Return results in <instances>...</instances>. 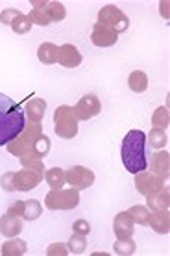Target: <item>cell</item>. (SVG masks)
<instances>
[{
    "instance_id": "30bf717a",
    "label": "cell",
    "mask_w": 170,
    "mask_h": 256,
    "mask_svg": "<svg viewBox=\"0 0 170 256\" xmlns=\"http://www.w3.org/2000/svg\"><path fill=\"white\" fill-rule=\"evenodd\" d=\"M163 182L165 180L161 176L154 173H137L135 174V188H137L139 193L143 195H150V193H156L159 190H163Z\"/></svg>"
},
{
    "instance_id": "52a82bcc",
    "label": "cell",
    "mask_w": 170,
    "mask_h": 256,
    "mask_svg": "<svg viewBox=\"0 0 170 256\" xmlns=\"http://www.w3.org/2000/svg\"><path fill=\"white\" fill-rule=\"evenodd\" d=\"M98 22L106 24L109 28H113L117 34L126 32L130 28V19L126 17V13L120 12L117 6H104L102 10H98Z\"/></svg>"
},
{
    "instance_id": "277c9868",
    "label": "cell",
    "mask_w": 170,
    "mask_h": 256,
    "mask_svg": "<svg viewBox=\"0 0 170 256\" xmlns=\"http://www.w3.org/2000/svg\"><path fill=\"white\" fill-rule=\"evenodd\" d=\"M41 134H43L41 122L30 121L24 126V130H22L15 140L9 141V143L6 145L7 152L13 154V156H19V158H22V156H26V154H30L33 143H35V140H37Z\"/></svg>"
},
{
    "instance_id": "ba28073f",
    "label": "cell",
    "mask_w": 170,
    "mask_h": 256,
    "mask_svg": "<svg viewBox=\"0 0 170 256\" xmlns=\"http://www.w3.org/2000/svg\"><path fill=\"white\" fill-rule=\"evenodd\" d=\"M65 182L70 188L78 190V192L80 190H87V188L95 184V173L83 166H74L70 167L69 171H65Z\"/></svg>"
},
{
    "instance_id": "d590c367",
    "label": "cell",
    "mask_w": 170,
    "mask_h": 256,
    "mask_svg": "<svg viewBox=\"0 0 170 256\" xmlns=\"http://www.w3.org/2000/svg\"><path fill=\"white\" fill-rule=\"evenodd\" d=\"M22 212H24V200H15V202L7 208L6 214L15 216V218H22Z\"/></svg>"
},
{
    "instance_id": "e0dca14e",
    "label": "cell",
    "mask_w": 170,
    "mask_h": 256,
    "mask_svg": "<svg viewBox=\"0 0 170 256\" xmlns=\"http://www.w3.org/2000/svg\"><path fill=\"white\" fill-rule=\"evenodd\" d=\"M148 224H150L158 234H169L170 230V216L169 210H156L150 214L148 218Z\"/></svg>"
},
{
    "instance_id": "5b68a950",
    "label": "cell",
    "mask_w": 170,
    "mask_h": 256,
    "mask_svg": "<svg viewBox=\"0 0 170 256\" xmlns=\"http://www.w3.org/2000/svg\"><path fill=\"white\" fill-rule=\"evenodd\" d=\"M54 130L59 138L63 140H72L78 136V119L74 116L72 106H59L54 112Z\"/></svg>"
},
{
    "instance_id": "4dcf8cb0",
    "label": "cell",
    "mask_w": 170,
    "mask_h": 256,
    "mask_svg": "<svg viewBox=\"0 0 170 256\" xmlns=\"http://www.w3.org/2000/svg\"><path fill=\"white\" fill-rule=\"evenodd\" d=\"M146 140L150 141V145L154 148H163L167 145V134H165V130H161V128H152Z\"/></svg>"
},
{
    "instance_id": "1f68e13d",
    "label": "cell",
    "mask_w": 170,
    "mask_h": 256,
    "mask_svg": "<svg viewBox=\"0 0 170 256\" xmlns=\"http://www.w3.org/2000/svg\"><path fill=\"white\" fill-rule=\"evenodd\" d=\"M28 17H30V20H32L33 24H39V26H48L52 22V20L46 17V13H43L41 10H32Z\"/></svg>"
},
{
    "instance_id": "3957f363",
    "label": "cell",
    "mask_w": 170,
    "mask_h": 256,
    "mask_svg": "<svg viewBox=\"0 0 170 256\" xmlns=\"http://www.w3.org/2000/svg\"><path fill=\"white\" fill-rule=\"evenodd\" d=\"M44 178V171L41 169H32L24 167L19 173H6L0 178V186L6 192H30L41 184Z\"/></svg>"
},
{
    "instance_id": "f1b7e54d",
    "label": "cell",
    "mask_w": 170,
    "mask_h": 256,
    "mask_svg": "<svg viewBox=\"0 0 170 256\" xmlns=\"http://www.w3.org/2000/svg\"><path fill=\"white\" fill-rule=\"evenodd\" d=\"M130 216H132L133 223L135 224H148V218H150V212H148V208L146 206H132L130 210H126Z\"/></svg>"
},
{
    "instance_id": "836d02e7",
    "label": "cell",
    "mask_w": 170,
    "mask_h": 256,
    "mask_svg": "<svg viewBox=\"0 0 170 256\" xmlns=\"http://www.w3.org/2000/svg\"><path fill=\"white\" fill-rule=\"evenodd\" d=\"M72 232L82 234V236H89V234H91V224H89L85 219H76L74 224H72Z\"/></svg>"
},
{
    "instance_id": "6da1fadb",
    "label": "cell",
    "mask_w": 170,
    "mask_h": 256,
    "mask_svg": "<svg viewBox=\"0 0 170 256\" xmlns=\"http://www.w3.org/2000/svg\"><path fill=\"white\" fill-rule=\"evenodd\" d=\"M26 117L19 102L0 93V147L7 145L24 130Z\"/></svg>"
},
{
    "instance_id": "2e32d148",
    "label": "cell",
    "mask_w": 170,
    "mask_h": 256,
    "mask_svg": "<svg viewBox=\"0 0 170 256\" xmlns=\"http://www.w3.org/2000/svg\"><path fill=\"white\" fill-rule=\"evenodd\" d=\"M170 156L167 150H159V152H156L154 156H152L150 160V169L154 174H158V176H161L163 180L169 178V169H170Z\"/></svg>"
},
{
    "instance_id": "7402d4cb",
    "label": "cell",
    "mask_w": 170,
    "mask_h": 256,
    "mask_svg": "<svg viewBox=\"0 0 170 256\" xmlns=\"http://www.w3.org/2000/svg\"><path fill=\"white\" fill-rule=\"evenodd\" d=\"M128 86L133 93H145L148 90V76L143 70H133L132 74L128 76Z\"/></svg>"
},
{
    "instance_id": "484cf974",
    "label": "cell",
    "mask_w": 170,
    "mask_h": 256,
    "mask_svg": "<svg viewBox=\"0 0 170 256\" xmlns=\"http://www.w3.org/2000/svg\"><path fill=\"white\" fill-rule=\"evenodd\" d=\"M43 214V206L37 198H30V200H24V212H22V219L26 221H35V219L41 218Z\"/></svg>"
},
{
    "instance_id": "4fadbf2b",
    "label": "cell",
    "mask_w": 170,
    "mask_h": 256,
    "mask_svg": "<svg viewBox=\"0 0 170 256\" xmlns=\"http://www.w3.org/2000/svg\"><path fill=\"white\" fill-rule=\"evenodd\" d=\"M82 54L76 48L74 45H61L59 46V52H57V62L63 65V67H69V69H74L82 64Z\"/></svg>"
},
{
    "instance_id": "e575fe53",
    "label": "cell",
    "mask_w": 170,
    "mask_h": 256,
    "mask_svg": "<svg viewBox=\"0 0 170 256\" xmlns=\"http://www.w3.org/2000/svg\"><path fill=\"white\" fill-rule=\"evenodd\" d=\"M46 254L48 256H67L69 254V247L65 244H52L48 249H46Z\"/></svg>"
},
{
    "instance_id": "ac0fdd59",
    "label": "cell",
    "mask_w": 170,
    "mask_h": 256,
    "mask_svg": "<svg viewBox=\"0 0 170 256\" xmlns=\"http://www.w3.org/2000/svg\"><path fill=\"white\" fill-rule=\"evenodd\" d=\"M146 202H148V208L150 210H169V204H170V193L167 188L163 190H159L156 193H150V195H146Z\"/></svg>"
},
{
    "instance_id": "d6986e66",
    "label": "cell",
    "mask_w": 170,
    "mask_h": 256,
    "mask_svg": "<svg viewBox=\"0 0 170 256\" xmlns=\"http://www.w3.org/2000/svg\"><path fill=\"white\" fill-rule=\"evenodd\" d=\"M44 112H46V102H44L43 98H30L28 102H26V116L28 119L33 122H41L43 119Z\"/></svg>"
},
{
    "instance_id": "d4e9b609",
    "label": "cell",
    "mask_w": 170,
    "mask_h": 256,
    "mask_svg": "<svg viewBox=\"0 0 170 256\" xmlns=\"http://www.w3.org/2000/svg\"><path fill=\"white\" fill-rule=\"evenodd\" d=\"M113 250H115V254L130 256V254H135L137 245H135V242H133L132 238H117V242H115V245H113Z\"/></svg>"
},
{
    "instance_id": "44dd1931",
    "label": "cell",
    "mask_w": 170,
    "mask_h": 256,
    "mask_svg": "<svg viewBox=\"0 0 170 256\" xmlns=\"http://www.w3.org/2000/svg\"><path fill=\"white\" fill-rule=\"evenodd\" d=\"M57 52H59V46H56L54 43H43L37 48V58L41 64L52 65L57 62Z\"/></svg>"
},
{
    "instance_id": "8992f818",
    "label": "cell",
    "mask_w": 170,
    "mask_h": 256,
    "mask_svg": "<svg viewBox=\"0 0 170 256\" xmlns=\"http://www.w3.org/2000/svg\"><path fill=\"white\" fill-rule=\"evenodd\" d=\"M78 204H80V192L74 188L52 190L44 197V206L48 210H72Z\"/></svg>"
},
{
    "instance_id": "d6a6232c",
    "label": "cell",
    "mask_w": 170,
    "mask_h": 256,
    "mask_svg": "<svg viewBox=\"0 0 170 256\" xmlns=\"http://www.w3.org/2000/svg\"><path fill=\"white\" fill-rule=\"evenodd\" d=\"M20 15V12L19 10H13V8H7V10H4V12L0 13V22L2 24H7V26H11V22L17 17Z\"/></svg>"
},
{
    "instance_id": "9a60e30c",
    "label": "cell",
    "mask_w": 170,
    "mask_h": 256,
    "mask_svg": "<svg viewBox=\"0 0 170 256\" xmlns=\"http://www.w3.org/2000/svg\"><path fill=\"white\" fill-rule=\"evenodd\" d=\"M22 232V219L4 214L0 218V234L6 238H17Z\"/></svg>"
},
{
    "instance_id": "603a6c76",
    "label": "cell",
    "mask_w": 170,
    "mask_h": 256,
    "mask_svg": "<svg viewBox=\"0 0 170 256\" xmlns=\"http://www.w3.org/2000/svg\"><path fill=\"white\" fill-rule=\"evenodd\" d=\"M44 180L52 190H59L65 186V171L59 167H52L48 171H44Z\"/></svg>"
},
{
    "instance_id": "ffe728a7",
    "label": "cell",
    "mask_w": 170,
    "mask_h": 256,
    "mask_svg": "<svg viewBox=\"0 0 170 256\" xmlns=\"http://www.w3.org/2000/svg\"><path fill=\"white\" fill-rule=\"evenodd\" d=\"M2 256H22L26 254V242L19 238H9L6 244L2 245Z\"/></svg>"
},
{
    "instance_id": "f546056e",
    "label": "cell",
    "mask_w": 170,
    "mask_h": 256,
    "mask_svg": "<svg viewBox=\"0 0 170 256\" xmlns=\"http://www.w3.org/2000/svg\"><path fill=\"white\" fill-rule=\"evenodd\" d=\"M32 26H33V22L30 20V17L24 15V13H20L19 17L11 22V30L15 34H20V36H22V34L30 32V30H32Z\"/></svg>"
},
{
    "instance_id": "7a4b0ae2",
    "label": "cell",
    "mask_w": 170,
    "mask_h": 256,
    "mask_svg": "<svg viewBox=\"0 0 170 256\" xmlns=\"http://www.w3.org/2000/svg\"><path fill=\"white\" fill-rule=\"evenodd\" d=\"M146 134L141 130H130L122 140V164L130 173L137 174L148 169L146 158Z\"/></svg>"
},
{
    "instance_id": "8fae6325",
    "label": "cell",
    "mask_w": 170,
    "mask_h": 256,
    "mask_svg": "<svg viewBox=\"0 0 170 256\" xmlns=\"http://www.w3.org/2000/svg\"><path fill=\"white\" fill-rule=\"evenodd\" d=\"M117 39H119V34L115 32L113 28H109L106 24H100V22H96L93 26V32H91V41H93V45L95 46H113L117 43Z\"/></svg>"
},
{
    "instance_id": "7c38bea8",
    "label": "cell",
    "mask_w": 170,
    "mask_h": 256,
    "mask_svg": "<svg viewBox=\"0 0 170 256\" xmlns=\"http://www.w3.org/2000/svg\"><path fill=\"white\" fill-rule=\"evenodd\" d=\"M32 6H33V10H41L43 13H46V17H48L52 22H59V20H63L65 15H67L65 6L61 2H52V0L41 2V0H33Z\"/></svg>"
},
{
    "instance_id": "4316f807",
    "label": "cell",
    "mask_w": 170,
    "mask_h": 256,
    "mask_svg": "<svg viewBox=\"0 0 170 256\" xmlns=\"http://www.w3.org/2000/svg\"><path fill=\"white\" fill-rule=\"evenodd\" d=\"M152 124H154V128H161V130L169 128V124H170L169 110L165 108V106H159V108L154 112V116H152Z\"/></svg>"
},
{
    "instance_id": "83f0119b",
    "label": "cell",
    "mask_w": 170,
    "mask_h": 256,
    "mask_svg": "<svg viewBox=\"0 0 170 256\" xmlns=\"http://www.w3.org/2000/svg\"><path fill=\"white\" fill-rule=\"evenodd\" d=\"M67 247H69V252H72V254H82L85 247H87V236H82V234H76L74 232L70 236Z\"/></svg>"
},
{
    "instance_id": "5bb4252c",
    "label": "cell",
    "mask_w": 170,
    "mask_h": 256,
    "mask_svg": "<svg viewBox=\"0 0 170 256\" xmlns=\"http://www.w3.org/2000/svg\"><path fill=\"white\" fill-rule=\"evenodd\" d=\"M133 223L132 216L128 214V212H120L117 214L113 219V230H115V236L117 238H132L133 236Z\"/></svg>"
},
{
    "instance_id": "9c48e42d",
    "label": "cell",
    "mask_w": 170,
    "mask_h": 256,
    "mask_svg": "<svg viewBox=\"0 0 170 256\" xmlns=\"http://www.w3.org/2000/svg\"><path fill=\"white\" fill-rule=\"evenodd\" d=\"M100 100L96 95H85L82 96L78 104L74 106V116L78 121H89L100 114Z\"/></svg>"
},
{
    "instance_id": "cb8c5ba5",
    "label": "cell",
    "mask_w": 170,
    "mask_h": 256,
    "mask_svg": "<svg viewBox=\"0 0 170 256\" xmlns=\"http://www.w3.org/2000/svg\"><path fill=\"white\" fill-rule=\"evenodd\" d=\"M50 138L48 136H44V134H41L35 140V143H33V147H32V150H30V156H35V158H39V160H43L46 154L50 152Z\"/></svg>"
}]
</instances>
